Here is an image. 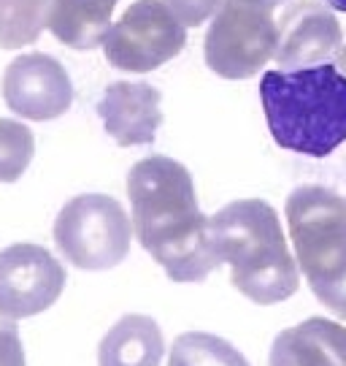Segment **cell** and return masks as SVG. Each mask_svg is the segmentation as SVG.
Returning <instances> with one entry per match:
<instances>
[{
  "label": "cell",
  "instance_id": "cell-2",
  "mask_svg": "<svg viewBox=\"0 0 346 366\" xmlns=\"http://www.w3.org/2000/svg\"><path fill=\"white\" fill-rule=\"evenodd\" d=\"M260 101L270 136L282 149L325 157L346 142V74L333 63L265 71Z\"/></svg>",
  "mask_w": 346,
  "mask_h": 366
},
{
  "label": "cell",
  "instance_id": "cell-4",
  "mask_svg": "<svg viewBox=\"0 0 346 366\" xmlns=\"http://www.w3.org/2000/svg\"><path fill=\"white\" fill-rule=\"evenodd\" d=\"M287 225L308 288L327 307L346 288V198L303 184L287 198Z\"/></svg>",
  "mask_w": 346,
  "mask_h": 366
},
{
  "label": "cell",
  "instance_id": "cell-14",
  "mask_svg": "<svg viewBox=\"0 0 346 366\" xmlns=\"http://www.w3.org/2000/svg\"><path fill=\"white\" fill-rule=\"evenodd\" d=\"M116 0H51L49 30L71 49H95L106 44Z\"/></svg>",
  "mask_w": 346,
  "mask_h": 366
},
{
  "label": "cell",
  "instance_id": "cell-1",
  "mask_svg": "<svg viewBox=\"0 0 346 366\" xmlns=\"http://www.w3.org/2000/svg\"><path fill=\"white\" fill-rule=\"evenodd\" d=\"M133 231L173 282H203L222 266L211 242V217L198 209L193 174L179 160L152 155L128 174Z\"/></svg>",
  "mask_w": 346,
  "mask_h": 366
},
{
  "label": "cell",
  "instance_id": "cell-15",
  "mask_svg": "<svg viewBox=\"0 0 346 366\" xmlns=\"http://www.w3.org/2000/svg\"><path fill=\"white\" fill-rule=\"evenodd\" d=\"M51 0H0V49L36 44L49 25Z\"/></svg>",
  "mask_w": 346,
  "mask_h": 366
},
{
  "label": "cell",
  "instance_id": "cell-7",
  "mask_svg": "<svg viewBox=\"0 0 346 366\" xmlns=\"http://www.w3.org/2000/svg\"><path fill=\"white\" fill-rule=\"evenodd\" d=\"M184 46V25L173 16L166 0H136L111 25L103 52L119 71L149 74L181 54Z\"/></svg>",
  "mask_w": 346,
  "mask_h": 366
},
{
  "label": "cell",
  "instance_id": "cell-20",
  "mask_svg": "<svg viewBox=\"0 0 346 366\" xmlns=\"http://www.w3.org/2000/svg\"><path fill=\"white\" fill-rule=\"evenodd\" d=\"M335 66H338L346 74V46L341 49V52H338V57H335Z\"/></svg>",
  "mask_w": 346,
  "mask_h": 366
},
{
  "label": "cell",
  "instance_id": "cell-12",
  "mask_svg": "<svg viewBox=\"0 0 346 366\" xmlns=\"http://www.w3.org/2000/svg\"><path fill=\"white\" fill-rule=\"evenodd\" d=\"M270 366H346V328L327 317L284 328L270 345Z\"/></svg>",
  "mask_w": 346,
  "mask_h": 366
},
{
  "label": "cell",
  "instance_id": "cell-5",
  "mask_svg": "<svg viewBox=\"0 0 346 366\" xmlns=\"http://www.w3.org/2000/svg\"><path fill=\"white\" fill-rule=\"evenodd\" d=\"M133 220L125 207L103 193L71 198L54 220V244L71 266L106 272L128 258Z\"/></svg>",
  "mask_w": 346,
  "mask_h": 366
},
{
  "label": "cell",
  "instance_id": "cell-10",
  "mask_svg": "<svg viewBox=\"0 0 346 366\" xmlns=\"http://www.w3.org/2000/svg\"><path fill=\"white\" fill-rule=\"evenodd\" d=\"M279 44H276V66L279 71H300V68L327 66L344 49V30L335 14L317 0H297L282 19Z\"/></svg>",
  "mask_w": 346,
  "mask_h": 366
},
{
  "label": "cell",
  "instance_id": "cell-18",
  "mask_svg": "<svg viewBox=\"0 0 346 366\" xmlns=\"http://www.w3.org/2000/svg\"><path fill=\"white\" fill-rule=\"evenodd\" d=\"M222 3L225 0H166V6L184 27L203 25L211 14H217L222 9Z\"/></svg>",
  "mask_w": 346,
  "mask_h": 366
},
{
  "label": "cell",
  "instance_id": "cell-17",
  "mask_svg": "<svg viewBox=\"0 0 346 366\" xmlns=\"http://www.w3.org/2000/svg\"><path fill=\"white\" fill-rule=\"evenodd\" d=\"M33 155H36L33 131L19 119H0V182H16L27 171Z\"/></svg>",
  "mask_w": 346,
  "mask_h": 366
},
{
  "label": "cell",
  "instance_id": "cell-19",
  "mask_svg": "<svg viewBox=\"0 0 346 366\" xmlns=\"http://www.w3.org/2000/svg\"><path fill=\"white\" fill-rule=\"evenodd\" d=\"M0 366H25V347L14 320L0 315Z\"/></svg>",
  "mask_w": 346,
  "mask_h": 366
},
{
  "label": "cell",
  "instance_id": "cell-22",
  "mask_svg": "<svg viewBox=\"0 0 346 366\" xmlns=\"http://www.w3.org/2000/svg\"><path fill=\"white\" fill-rule=\"evenodd\" d=\"M335 11H346V0H327Z\"/></svg>",
  "mask_w": 346,
  "mask_h": 366
},
{
  "label": "cell",
  "instance_id": "cell-6",
  "mask_svg": "<svg viewBox=\"0 0 346 366\" xmlns=\"http://www.w3.org/2000/svg\"><path fill=\"white\" fill-rule=\"evenodd\" d=\"M273 11L252 0H225L203 41L205 66L222 79H249L276 54Z\"/></svg>",
  "mask_w": 346,
  "mask_h": 366
},
{
  "label": "cell",
  "instance_id": "cell-21",
  "mask_svg": "<svg viewBox=\"0 0 346 366\" xmlns=\"http://www.w3.org/2000/svg\"><path fill=\"white\" fill-rule=\"evenodd\" d=\"M252 3H260V6H268V9H273V6H282V3H287V0H252Z\"/></svg>",
  "mask_w": 346,
  "mask_h": 366
},
{
  "label": "cell",
  "instance_id": "cell-16",
  "mask_svg": "<svg viewBox=\"0 0 346 366\" xmlns=\"http://www.w3.org/2000/svg\"><path fill=\"white\" fill-rule=\"evenodd\" d=\"M168 366H249V361L222 337L187 331L173 342Z\"/></svg>",
  "mask_w": 346,
  "mask_h": 366
},
{
  "label": "cell",
  "instance_id": "cell-3",
  "mask_svg": "<svg viewBox=\"0 0 346 366\" xmlns=\"http://www.w3.org/2000/svg\"><path fill=\"white\" fill-rule=\"evenodd\" d=\"M211 242L230 266V282L255 304H279L300 288L282 220L268 201H233L211 217Z\"/></svg>",
  "mask_w": 346,
  "mask_h": 366
},
{
  "label": "cell",
  "instance_id": "cell-11",
  "mask_svg": "<svg viewBox=\"0 0 346 366\" xmlns=\"http://www.w3.org/2000/svg\"><path fill=\"white\" fill-rule=\"evenodd\" d=\"M163 95L149 81H114L98 101L106 133L119 147H141L154 142L163 125Z\"/></svg>",
  "mask_w": 346,
  "mask_h": 366
},
{
  "label": "cell",
  "instance_id": "cell-8",
  "mask_svg": "<svg viewBox=\"0 0 346 366\" xmlns=\"http://www.w3.org/2000/svg\"><path fill=\"white\" fill-rule=\"evenodd\" d=\"M65 288L63 263L39 244H11L0 249V315L25 320L41 315Z\"/></svg>",
  "mask_w": 346,
  "mask_h": 366
},
{
  "label": "cell",
  "instance_id": "cell-9",
  "mask_svg": "<svg viewBox=\"0 0 346 366\" xmlns=\"http://www.w3.org/2000/svg\"><path fill=\"white\" fill-rule=\"evenodd\" d=\"M6 106L22 119L49 122L63 117L73 104L71 76L54 57L44 52L19 54L3 74Z\"/></svg>",
  "mask_w": 346,
  "mask_h": 366
},
{
  "label": "cell",
  "instance_id": "cell-13",
  "mask_svg": "<svg viewBox=\"0 0 346 366\" xmlns=\"http://www.w3.org/2000/svg\"><path fill=\"white\" fill-rule=\"evenodd\" d=\"M163 331L146 315L119 317L98 347V366H160Z\"/></svg>",
  "mask_w": 346,
  "mask_h": 366
}]
</instances>
